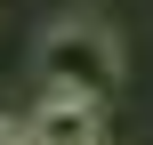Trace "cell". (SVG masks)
<instances>
[{"mask_svg":"<svg viewBox=\"0 0 153 145\" xmlns=\"http://www.w3.org/2000/svg\"><path fill=\"white\" fill-rule=\"evenodd\" d=\"M32 65H40V81H48V89L97 97V105L121 89V48H113V32H105V24H89V16L48 24V32H40V48H32Z\"/></svg>","mask_w":153,"mask_h":145,"instance_id":"1","label":"cell"},{"mask_svg":"<svg viewBox=\"0 0 153 145\" xmlns=\"http://www.w3.org/2000/svg\"><path fill=\"white\" fill-rule=\"evenodd\" d=\"M24 145H97L105 137V105L97 97H73V89H40L32 121H16Z\"/></svg>","mask_w":153,"mask_h":145,"instance_id":"2","label":"cell"},{"mask_svg":"<svg viewBox=\"0 0 153 145\" xmlns=\"http://www.w3.org/2000/svg\"><path fill=\"white\" fill-rule=\"evenodd\" d=\"M0 145H24V129H16V121H0Z\"/></svg>","mask_w":153,"mask_h":145,"instance_id":"3","label":"cell"}]
</instances>
